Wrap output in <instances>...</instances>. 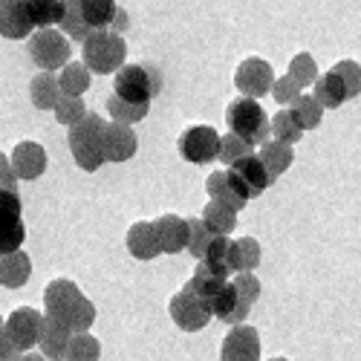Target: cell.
Instances as JSON below:
<instances>
[{
  "label": "cell",
  "instance_id": "1",
  "mask_svg": "<svg viewBox=\"0 0 361 361\" xmlns=\"http://www.w3.org/2000/svg\"><path fill=\"white\" fill-rule=\"evenodd\" d=\"M44 310L49 318L61 321L73 336L90 333L96 321V304L84 298V292L67 278H58L44 289Z\"/></svg>",
  "mask_w": 361,
  "mask_h": 361
},
{
  "label": "cell",
  "instance_id": "2",
  "mask_svg": "<svg viewBox=\"0 0 361 361\" xmlns=\"http://www.w3.org/2000/svg\"><path fill=\"white\" fill-rule=\"evenodd\" d=\"M84 67L90 73H118L125 67V55H128V44L125 38L113 32V29H93L84 41Z\"/></svg>",
  "mask_w": 361,
  "mask_h": 361
},
{
  "label": "cell",
  "instance_id": "3",
  "mask_svg": "<svg viewBox=\"0 0 361 361\" xmlns=\"http://www.w3.org/2000/svg\"><path fill=\"white\" fill-rule=\"evenodd\" d=\"M102 130H104V118L99 113H87L78 125L70 128V154L75 159V165L87 173H93L104 165V154H102Z\"/></svg>",
  "mask_w": 361,
  "mask_h": 361
},
{
  "label": "cell",
  "instance_id": "4",
  "mask_svg": "<svg viewBox=\"0 0 361 361\" xmlns=\"http://www.w3.org/2000/svg\"><path fill=\"white\" fill-rule=\"evenodd\" d=\"M228 133L246 139L252 147L269 142V116L257 99H234L226 107Z\"/></svg>",
  "mask_w": 361,
  "mask_h": 361
},
{
  "label": "cell",
  "instance_id": "5",
  "mask_svg": "<svg viewBox=\"0 0 361 361\" xmlns=\"http://www.w3.org/2000/svg\"><path fill=\"white\" fill-rule=\"evenodd\" d=\"M70 38L61 32V29H35L29 35V58L44 70V73H52V70H64L70 64Z\"/></svg>",
  "mask_w": 361,
  "mask_h": 361
},
{
  "label": "cell",
  "instance_id": "6",
  "mask_svg": "<svg viewBox=\"0 0 361 361\" xmlns=\"http://www.w3.org/2000/svg\"><path fill=\"white\" fill-rule=\"evenodd\" d=\"M159 90V75L145 64H125L113 78V96L130 104H150Z\"/></svg>",
  "mask_w": 361,
  "mask_h": 361
},
{
  "label": "cell",
  "instance_id": "7",
  "mask_svg": "<svg viewBox=\"0 0 361 361\" xmlns=\"http://www.w3.org/2000/svg\"><path fill=\"white\" fill-rule=\"evenodd\" d=\"M168 312H171V321L179 326V329H185V333H200V329L208 326V321H212V304L202 298H197L194 292L188 289H179L173 298H171V304H168Z\"/></svg>",
  "mask_w": 361,
  "mask_h": 361
},
{
  "label": "cell",
  "instance_id": "8",
  "mask_svg": "<svg viewBox=\"0 0 361 361\" xmlns=\"http://www.w3.org/2000/svg\"><path fill=\"white\" fill-rule=\"evenodd\" d=\"M176 150H179V157L191 165H208L220 154V133L208 125H194L179 136Z\"/></svg>",
  "mask_w": 361,
  "mask_h": 361
},
{
  "label": "cell",
  "instance_id": "9",
  "mask_svg": "<svg viewBox=\"0 0 361 361\" xmlns=\"http://www.w3.org/2000/svg\"><path fill=\"white\" fill-rule=\"evenodd\" d=\"M275 84V70L263 58H246L234 70V87L243 93V99H260Z\"/></svg>",
  "mask_w": 361,
  "mask_h": 361
},
{
  "label": "cell",
  "instance_id": "10",
  "mask_svg": "<svg viewBox=\"0 0 361 361\" xmlns=\"http://www.w3.org/2000/svg\"><path fill=\"white\" fill-rule=\"evenodd\" d=\"M41 326H44V315L32 307H18L9 318H6V336L15 341V347L20 353H32V347L41 341Z\"/></svg>",
  "mask_w": 361,
  "mask_h": 361
},
{
  "label": "cell",
  "instance_id": "11",
  "mask_svg": "<svg viewBox=\"0 0 361 361\" xmlns=\"http://www.w3.org/2000/svg\"><path fill=\"white\" fill-rule=\"evenodd\" d=\"M220 361H260V333L249 324L231 326L220 347Z\"/></svg>",
  "mask_w": 361,
  "mask_h": 361
},
{
  "label": "cell",
  "instance_id": "12",
  "mask_svg": "<svg viewBox=\"0 0 361 361\" xmlns=\"http://www.w3.org/2000/svg\"><path fill=\"white\" fill-rule=\"evenodd\" d=\"M139 147V139L133 133V128L118 125V122H104L102 130V154L104 162H128Z\"/></svg>",
  "mask_w": 361,
  "mask_h": 361
},
{
  "label": "cell",
  "instance_id": "13",
  "mask_svg": "<svg viewBox=\"0 0 361 361\" xmlns=\"http://www.w3.org/2000/svg\"><path fill=\"white\" fill-rule=\"evenodd\" d=\"M9 162H12V171L18 179H38L47 171V150L38 142L26 139V142L15 145Z\"/></svg>",
  "mask_w": 361,
  "mask_h": 361
},
{
  "label": "cell",
  "instance_id": "14",
  "mask_svg": "<svg viewBox=\"0 0 361 361\" xmlns=\"http://www.w3.org/2000/svg\"><path fill=\"white\" fill-rule=\"evenodd\" d=\"M154 228L159 237L162 255H179L183 249H188V220L185 217L162 214L159 220H154Z\"/></svg>",
  "mask_w": 361,
  "mask_h": 361
},
{
  "label": "cell",
  "instance_id": "15",
  "mask_svg": "<svg viewBox=\"0 0 361 361\" xmlns=\"http://www.w3.org/2000/svg\"><path fill=\"white\" fill-rule=\"evenodd\" d=\"M32 32H35V26H32V18H29L26 0H15V4L0 9V35L4 38L20 41V38H29Z\"/></svg>",
  "mask_w": 361,
  "mask_h": 361
},
{
  "label": "cell",
  "instance_id": "16",
  "mask_svg": "<svg viewBox=\"0 0 361 361\" xmlns=\"http://www.w3.org/2000/svg\"><path fill=\"white\" fill-rule=\"evenodd\" d=\"M125 243H128V252H130L136 260H154V257L162 255L154 223H145V220H142V223H133V226L128 228Z\"/></svg>",
  "mask_w": 361,
  "mask_h": 361
},
{
  "label": "cell",
  "instance_id": "17",
  "mask_svg": "<svg viewBox=\"0 0 361 361\" xmlns=\"http://www.w3.org/2000/svg\"><path fill=\"white\" fill-rule=\"evenodd\" d=\"M70 338L73 333L61 324V321H55L49 315H44V326H41V355L44 358H52V361H61L67 355V347H70Z\"/></svg>",
  "mask_w": 361,
  "mask_h": 361
},
{
  "label": "cell",
  "instance_id": "18",
  "mask_svg": "<svg viewBox=\"0 0 361 361\" xmlns=\"http://www.w3.org/2000/svg\"><path fill=\"white\" fill-rule=\"evenodd\" d=\"M237 179H240V185L246 188V194H249V200H255V197H260L269 185V173H266V168H263V162L252 154V157H246V159H240V162H234L231 168H228Z\"/></svg>",
  "mask_w": 361,
  "mask_h": 361
},
{
  "label": "cell",
  "instance_id": "19",
  "mask_svg": "<svg viewBox=\"0 0 361 361\" xmlns=\"http://www.w3.org/2000/svg\"><path fill=\"white\" fill-rule=\"evenodd\" d=\"M231 286H234V292H237V310H234V315H231L226 324L237 326V324L246 321V315H249L252 307L257 304V298H260V281L255 278V272H240V275L231 281Z\"/></svg>",
  "mask_w": 361,
  "mask_h": 361
},
{
  "label": "cell",
  "instance_id": "20",
  "mask_svg": "<svg viewBox=\"0 0 361 361\" xmlns=\"http://www.w3.org/2000/svg\"><path fill=\"white\" fill-rule=\"evenodd\" d=\"M29 275H32V260H29L26 252H12V255H4L0 257V286L6 289H20Z\"/></svg>",
  "mask_w": 361,
  "mask_h": 361
},
{
  "label": "cell",
  "instance_id": "21",
  "mask_svg": "<svg viewBox=\"0 0 361 361\" xmlns=\"http://www.w3.org/2000/svg\"><path fill=\"white\" fill-rule=\"evenodd\" d=\"M260 266V243L255 237H240L228 243V269L231 272H255Z\"/></svg>",
  "mask_w": 361,
  "mask_h": 361
},
{
  "label": "cell",
  "instance_id": "22",
  "mask_svg": "<svg viewBox=\"0 0 361 361\" xmlns=\"http://www.w3.org/2000/svg\"><path fill=\"white\" fill-rule=\"evenodd\" d=\"M257 159L263 162V168H266V173H269V183H275V179L281 176V173H286L289 171V165H292V159H295V154H292V147L289 145H283V142H263L260 145V154H257Z\"/></svg>",
  "mask_w": 361,
  "mask_h": 361
},
{
  "label": "cell",
  "instance_id": "23",
  "mask_svg": "<svg viewBox=\"0 0 361 361\" xmlns=\"http://www.w3.org/2000/svg\"><path fill=\"white\" fill-rule=\"evenodd\" d=\"M26 9H29V18H32L35 29L61 26V20L67 15L64 0H26Z\"/></svg>",
  "mask_w": 361,
  "mask_h": 361
},
{
  "label": "cell",
  "instance_id": "24",
  "mask_svg": "<svg viewBox=\"0 0 361 361\" xmlns=\"http://www.w3.org/2000/svg\"><path fill=\"white\" fill-rule=\"evenodd\" d=\"M78 12L90 29H110L118 6H116V0H81Z\"/></svg>",
  "mask_w": 361,
  "mask_h": 361
},
{
  "label": "cell",
  "instance_id": "25",
  "mask_svg": "<svg viewBox=\"0 0 361 361\" xmlns=\"http://www.w3.org/2000/svg\"><path fill=\"white\" fill-rule=\"evenodd\" d=\"M315 102L324 107V110H338L344 102H347V90H344V81L329 70L326 75H318L315 81Z\"/></svg>",
  "mask_w": 361,
  "mask_h": 361
},
{
  "label": "cell",
  "instance_id": "26",
  "mask_svg": "<svg viewBox=\"0 0 361 361\" xmlns=\"http://www.w3.org/2000/svg\"><path fill=\"white\" fill-rule=\"evenodd\" d=\"M202 223L208 226V231H212V234L228 237L234 231V226H237V212H234V208H228L226 202L212 200L202 208Z\"/></svg>",
  "mask_w": 361,
  "mask_h": 361
},
{
  "label": "cell",
  "instance_id": "27",
  "mask_svg": "<svg viewBox=\"0 0 361 361\" xmlns=\"http://www.w3.org/2000/svg\"><path fill=\"white\" fill-rule=\"evenodd\" d=\"M228 281H223L220 275H214L212 269H208L202 260L197 263V269H194V275H191V281L183 286V289H188V292H194L197 298H202V300H208V304H212L214 300V295L226 286Z\"/></svg>",
  "mask_w": 361,
  "mask_h": 361
},
{
  "label": "cell",
  "instance_id": "28",
  "mask_svg": "<svg viewBox=\"0 0 361 361\" xmlns=\"http://www.w3.org/2000/svg\"><path fill=\"white\" fill-rule=\"evenodd\" d=\"M29 99L38 110H55L58 99H61V90H58V78L52 73H41L29 84Z\"/></svg>",
  "mask_w": 361,
  "mask_h": 361
},
{
  "label": "cell",
  "instance_id": "29",
  "mask_svg": "<svg viewBox=\"0 0 361 361\" xmlns=\"http://www.w3.org/2000/svg\"><path fill=\"white\" fill-rule=\"evenodd\" d=\"M205 191H208V197H212V200L226 202L228 208H234V212H240V208L246 205V200L234 191L231 179H228V171H214L212 176L205 179Z\"/></svg>",
  "mask_w": 361,
  "mask_h": 361
},
{
  "label": "cell",
  "instance_id": "30",
  "mask_svg": "<svg viewBox=\"0 0 361 361\" xmlns=\"http://www.w3.org/2000/svg\"><path fill=\"white\" fill-rule=\"evenodd\" d=\"M90 70L84 67V61H70L61 75H58V90H61V96H81L90 90Z\"/></svg>",
  "mask_w": 361,
  "mask_h": 361
},
{
  "label": "cell",
  "instance_id": "31",
  "mask_svg": "<svg viewBox=\"0 0 361 361\" xmlns=\"http://www.w3.org/2000/svg\"><path fill=\"white\" fill-rule=\"evenodd\" d=\"M269 130H272L275 142H283V145H295L300 136H304V128H300L295 110H278L272 118H269Z\"/></svg>",
  "mask_w": 361,
  "mask_h": 361
},
{
  "label": "cell",
  "instance_id": "32",
  "mask_svg": "<svg viewBox=\"0 0 361 361\" xmlns=\"http://www.w3.org/2000/svg\"><path fill=\"white\" fill-rule=\"evenodd\" d=\"M102 358V344L96 336L90 333H78L70 338V347H67V355L64 361H99Z\"/></svg>",
  "mask_w": 361,
  "mask_h": 361
},
{
  "label": "cell",
  "instance_id": "33",
  "mask_svg": "<svg viewBox=\"0 0 361 361\" xmlns=\"http://www.w3.org/2000/svg\"><path fill=\"white\" fill-rule=\"evenodd\" d=\"M147 107L150 104H130V102H122L118 96H110L107 99V113L113 116V122L118 125H133V122H142V118L147 116Z\"/></svg>",
  "mask_w": 361,
  "mask_h": 361
},
{
  "label": "cell",
  "instance_id": "34",
  "mask_svg": "<svg viewBox=\"0 0 361 361\" xmlns=\"http://www.w3.org/2000/svg\"><path fill=\"white\" fill-rule=\"evenodd\" d=\"M252 150H255V147H252L246 139H240V136H234V133H226V136H220V154H217V159L231 168L234 162L252 157Z\"/></svg>",
  "mask_w": 361,
  "mask_h": 361
},
{
  "label": "cell",
  "instance_id": "35",
  "mask_svg": "<svg viewBox=\"0 0 361 361\" xmlns=\"http://www.w3.org/2000/svg\"><path fill=\"white\" fill-rule=\"evenodd\" d=\"M214 237H217V234L208 231V226H205L200 217H188V252H191V257L202 260Z\"/></svg>",
  "mask_w": 361,
  "mask_h": 361
},
{
  "label": "cell",
  "instance_id": "36",
  "mask_svg": "<svg viewBox=\"0 0 361 361\" xmlns=\"http://www.w3.org/2000/svg\"><path fill=\"white\" fill-rule=\"evenodd\" d=\"M289 78L298 87H310L318 81V67H315V58L310 52H298L292 61H289Z\"/></svg>",
  "mask_w": 361,
  "mask_h": 361
},
{
  "label": "cell",
  "instance_id": "37",
  "mask_svg": "<svg viewBox=\"0 0 361 361\" xmlns=\"http://www.w3.org/2000/svg\"><path fill=\"white\" fill-rule=\"evenodd\" d=\"M292 110H295L298 122H300V128H304V130H315V128L321 125L324 107L315 102V96H304V93H300V96H298V102L292 104Z\"/></svg>",
  "mask_w": 361,
  "mask_h": 361
},
{
  "label": "cell",
  "instance_id": "38",
  "mask_svg": "<svg viewBox=\"0 0 361 361\" xmlns=\"http://www.w3.org/2000/svg\"><path fill=\"white\" fill-rule=\"evenodd\" d=\"M84 116H87V107H84V102H81L78 96H61V99H58V104H55V118H58L61 125L73 128V125L81 122Z\"/></svg>",
  "mask_w": 361,
  "mask_h": 361
},
{
  "label": "cell",
  "instance_id": "39",
  "mask_svg": "<svg viewBox=\"0 0 361 361\" xmlns=\"http://www.w3.org/2000/svg\"><path fill=\"white\" fill-rule=\"evenodd\" d=\"M234 310H237V292H234V286H231V281L214 295V300H212V315L214 318H220V321H228L231 315H234Z\"/></svg>",
  "mask_w": 361,
  "mask_h": 361
},
{
  "label": "cell",
  "instance_id": "40",
  "mask_svg": "<svg viewBox=\"0 0 361 361\" xmlns=\"http://www.w3.org/2000/svg\"><path fill=\"white\" fill-rule=\"evenodd\" d=\"M333 73L344 81L347 99H353V96H358V93H361V67H358L355 61H338V64L333 67Z\"/></svg>",
  "mask_w": 361,
  "mask_h": 361
},
{
  "label": "cell",
  "instance_id": "41",
  "mask_svg": "<svg viewBox=\"0 0 361 361\" xmlns=\"http://www.w3.org/2000/svg\"><path fill=\"white\" fill-rule=\"evenodd\" d=\"M20 197L18 191H0V226H15L20 223Z\"/></svg>",
  "mask_w": 361,
  "mask_h": 361
},
{
  "label": "cell",
  "instance_id": "42",
  "mask_svg": "<svg viewBox=\"0 0 361 361\" xmlns=\"http://www.w3.org/2000/svg\"><path fill=\"white\" fill-rule=\"evenodd\" d=\"M23 240H26V228H23V223H15V226H0V257L18 252Z\"/></svg>",
  "mask_w": 361,
  "mask_h": 361
},
{
  "label": "cell",
  "instance_id": "43",
  "mask_svg": "<svg viewBox=\"0 0 361 361\" xmlns=\"http://www.w3.org/2000/svg\"><path fill=\"white\" fill-rule=\"evenodd\" d=\"M272 96H275L278 104H295L298 96H300V87H298L289 75H281V78H275V84H272Z\"/></svg>",
  "mask_w": 361,
  "mask_h": 361
},
{
  "label": "cell",
  "instance_id": "44",
  "mask_svg": "<svg viewBox=\"0 0 361 361\" xmlns=\"http://www.w3.org/2000/svg\"><path fill=\"white\" fill-rule=\"evenodd\" d=\"M0 191H18V176L6 154H0Z\"/></svg>",
  "mask_w": 361,
  "mask_h": 361
},
{
  "label": "cell",
  "instance_id": "45",
  "mask_svg": "<svg viewBox=\"0 0 361 361\" xmlns=\"http://www.w3.org/2000/svg\"><path fill=\"white\" fill-rule=\"evenodd\" d=\"M18 355H20V350L15 347V341L6 336V329H0V361H18Z\"/></svg>",
  "mask_w": 361,
  "mask_h": 361
},
{
  "label": "cell",
  "instance_id": "46",
  "mask_svg": "<svg viewBox=\"0 0 361 361\" xmlns=\"http://www.w3.org/2000/svg\"><path fill=\"white\" fill-rule=\"evenodd\" d=\"M125 26H128V12H125L122 6H118V12H116V20H113V26H110V29H113V32H118V35H122V29H125Z\"/></svg>",
  "mask_w": 361,
  "mask_h": 361
},
{
  "label": "cell",
  "instance_id": "47",
  "mask_svg": "<svg viewBox=\"0 0 361 361\" xmlns=\"http://www.w3.org/2000/svg\"><path fill=\"white\" fill-rule=\"evenodd\" d=\"M18 361H47L44 355H38V353H20L18 355Z\"/></svg>",
  "mask_w": 361,
  "mask_h": 361
},
{
  "label": "cell",
  "instance_id": "48",
  "mask_svg": "<svg viewBox=\"0 0 361 361\" xmlns=\"http://www.w3.org/2000/svg\"><path fill=\"white\" fill-rule=\"evenodd\" d=\"M64 4H67V9H78L81 0H64Z\"/></svg>",
  "mask_w": 361,
  "mask_h": 361
},
{
  "label": "cell",
  "instance_id": "49",
  "mask_svg": "<svg viewBox=\"0 0 361 361\" xmlns=\"http://www.w3.org/2000/svg\"><path fill=\"white\" fill-rule=\"evenodd\" d=\"M9 4H15V0H0V9H4V6H9Z\"/></svg>",
  "mask_w": 361,
  "mask_h": 361
},
{
  "label": "cell",
  "instance_id": "50",
  "mask_svg": "<svg viewBox=\"0 0 361 361\" xmlns=\"http://www.w3.org/2000/svg\"><path fill=\"white\" fill-rule=\"evenodd\" d=\"M4 324H6V321H4V315H0V329H4Z\"/></svg>",
  "mask_w": 361,
  "mask_h": 361
},
{
  "label": "cell",
  "instance_id": "51",
  "mask_svg": "<svg viewBox=\"0 0 361 361\" xmlns=\"http://www.w3.org/2000/svg\"><path fill=\"white\" fill-rule=\"evenodd\" d=\"M272 361H286V358H272Z\"/></svg>",
  "mask_w": 361,
  "mask_h": 361
}]
</instances>
